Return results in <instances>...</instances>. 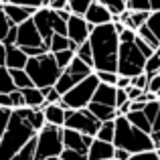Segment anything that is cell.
<instances>
[{"label":"cell","mask_w":160,"mask_h":160,"mask_svg":"<svg viewBox=\"0 0 160 160\" xmlns=\"http://www.w3.org/2000/svg\"><path fill=\"white\" fill-rule=\"evenodd\" d=\"M89 45H91V51H93V71L118 73L120 35H118L113 22L91 28Z\"/></svg>","instance_id":"1"},{"label":"cell","mask_w":160,"mask_h":160,"mask_svg":"<svg viewBox=\"0 0 160 160\" xmlns=\"http://www.w3.org/2000/svg\"><path fill=\"white\" fill-rule=\"evenodd\" d=\"M35 136L37 132L28 124V109H12L6 132L0 140V160H12Z\"/></svg>","instance_id":"2"},{"label":"cell","mask_w":160,"mask_h":160,"mask_svg":"<svg viewBox=\"0 0 160 160\" xmlns=\"http://www.w3.org/2000/svg\"><path fill=\"white\" fill-rule=\"evenodd\" d=\"M113 146L120 150H126L130 154H142V152H156L154 142L150 134H144L142 130L134 128L126 116L116 118V136H113Z\"/></svg>","instance_id":"3"},{"label":"cell","mask_w":160,"mask_h":160,"mask_svg":"<svg viewBox=\"0 0 160 160\" xmlns=\"http://www.w3.org/2000/svg\"><path fill=\"white\" fill-rule=\"evenodd\" d=\"M27 75L31 77L32 85L37 89H45V87H55L61 77L63 69H59L57 61H55L53 53H45L41 57H31L24 67Z\"/></svg>","instance_id":"4"},{"label":"cell","mask_w":160,"mask_h":160,"mask_svg":"<svg viewBox=\"0 0 160 160\" xmlns=\"http://www.w3.org/2000/svg\"><path fill=\"white\" fill-rule=\"evenodd\" d=\"M98 85H99L98 75L95 73L89 75V77L83 79L81 83H77L71 91H67V93L59 99V106L65 109V112L67 109H85L91 103V99H93V93H95V89H98Z\"/></svg>","instance_id":"5"},{"label":"cell","mask_w":160,"mask_h":160,"mask_svg":"<svg viewBox=\"0 0 160 160\" xmlns=\"http://www.w3.org/2000/svg\"><path fill=\"white\" fill-rule=\"evenodd\" d=\"M146 69V57L134 43H120V55H118V75L122 77H138Z\"/></svg>","instance_id":"6"},{"label":"cell","mask_w":160,"mask_h":160,"mask_svg":"<svg viewBox=\"0 0 160 160\" xmlns=\"http://www.w3.org/2000/svg\"><path fill=\"white\" fill-rule=\"evenodd\" d=\"M32 22H35L39 35L43 37V43L51 45V39L55 35H65L67 37V22L59 16V12L51 10V8H39L32 16Z\"/></svg>","instance_id":"7"},{"label":"cell","mask_w":160,"mask_h":160,"mask_svg":"<svg viewBox=\"0 0 160 160\" xmlns=\"http://www.w3.org/2000/svg\"><path fill=\"white\" fill-rule=\"evenodd\" d=\"M63 152V128L45 126L37 134V156L35 160H49L59 158Z\"/></svg>","instance_id":"8"},{"label":"cell","mask_w":160,"mask_h":160,"mask_svg":"<svg viewBox=\"0 0 160 160\" xmlns=\"http://www.w3.org/2000/svg\"><path fill=\"white\" fill-rule=\"evenodd\" d=\"M65 128L95 138L98 132H99V128H102V122H99L87 108L85 109H67L65 112Z\"/></svg>","instance_id":"9"},{"label":"cell","mask_w":160,"mask_h":160,"mask_svg":"<svg viewBox=\"0 0 160 160\" xmlns=\"http://www.w3.org/2000/svg\"><path fill=\"white\" fill-rule=\"evenodd\" d=\"M93 73H95V71L91 69L89 65H85L81 59L75 57L73 61H71V65L67 67V69H63V73H61V77H59L57 85H55V89H57L59 93H61V98H63L67 91H71L77 83H81L83 79H87L89 75H93Z\"/></svg>","instance_id":"10"},{"label":"cell","mask_w":160,"mask_h":160,"mask_svg":"<svg viewBox=\"0 0 160 160\" xmlns=\"http://www.w3.org/2000/svg\"><path fill=\"white\" fill-rule=\"evenodd\" d=\"M16 47H20V49H43V47L49 49L43 43V37L39 35L32 18L27 20L24 24H20V27H16Z\"/></svg>","instance_id":"11"},{"label":"cell","mask_w":160,"mask_h":160,"mask_svg":"<svg viewBox=\"0 0 160 160\" xmlns=\"http://www.w3.org/2000/svg\"><path fill=\"white\" fill-rule=\"evenodd\" d=\"M91 28L93 27H91L85 18H81V16H73L71 14V18L67 20V37L73 41L75 47H81L83 43L89 41Z\"/></svg>","instance_id":"12"},{"label":"cell","mask_w":160,"mask_h":160,"mask_svg":"<svg viewBox=\"0 0 160 160\" xmlns=\"http://www.w3.org/2000/svg\"><path fill=\"white\" fill-rule=\"evenodd\" d=\"M93 140L95 138H91V136H85V134H79V132H73V130L63 128V148L75 150V152L85 154L87 156V152H89Z\"/></svg>","instance_id":"13"},{"label":"cell","mask_w":160,"mask_h":160,"mask_svg":"<svg viewBox=\"0 0 160 160\" xmlns=\"http://www.w3.org/2000/svg\"><path fill=\"white\" fill-rule=\"evenodd\" d=\"M83 18H85L91 27H103V24L113 22V16L109 14V10L103 6V4H99L98 0L89 6V10H87V14L83 16Z\"/></svg>","instance_id":"14"},{"label":"cell","mask_w":160,"mask_h":160,"mask_svg":"<svg viewBox=\"0 0 160 160\" xmlns=\"http://www.w3.org/2000/svg\"><path fill=\"white\" fill-rule=\"evenodd\" d=\"M35 12H37L35 8H28V6H16V4H6L4 6V14L10 20V24H14V27H20L27 20H31L35 16Z\"/></svg>","instance_id":"15"},{"label":"cell","mask_w":160,"mask_h":160,"mask_svg":"<svg viewBox=\"0 0 160 160\" xmlns=\"http://www.w3.org/2000/svg\"><path fill=\"white\" fill-rule=\"evenodd\" d=\"M113 154H116V146L95 138L87 152V160H113Z\"/></svg>","instance_id":"16"},{"label":"cell","mask_w":160,"mask_h":160,"mask_svg":"<svg viewBox=\"0 0 160 160\" xmlns=\"http://www.w3.org/2000/svg\"><path fill=\"white\" fill-rule=\"evenodd\" d=\"M148 18H150V12H132V10H126L118 20H120L126 28L138 32V28L144 27V24L148 22Z\"/></svg>","instance_id":"17"},{"label":"cell","mask_w":160,"mask_h":160,"mask_svg":"<svg viewBox=\"0 0 160 160\" xmlns=\"http://www.w3.org/2000/svg\"><path fill=\"white\" fill-rule=\"evenodd\" d=\"M28 63V57L24 55V51L16 45L6 47V69L14 71V69H24Z\"/></svg>","instance_id":"18"},{"label":"cell","mask_w":160,"mask_h":160,"mask_svg":"<svg viewBox=\"0 0 160 160\" xmlns=\"http://www.w3.org/2000/svg\"><path fill=\"white\" fill-rule=\"evenodd\" d=\"M116 93H118V87H113V85H103V83H99L98 89H95V93H93V99H91V102L102 103V106L116 108Z\"/></svg>","instance_id":"19"},{"label":"cell","mask_w":160,"mask_h":160,"mask_svg":"<svg viewBox=\"0 0 160 160\" xmlns=\"http://www.w3.org/2000/svg\"><path fill=\"white\" fill-rule=\"evenodd\" d=\"M45 120H47L49 126H55V128H65V109H63L59 103H53V106H45L43 108Z\"/></svg>","instance_id":"20"},{"label":"cell","mask_w":160,"mask_h":160,"mask_svg":"<svg viewBox=\"0 0 160 160\" xmlns=\"http://www.w3.org/2000/svg\"><path fill=\"white\" fill-rule=\"evenodd\" d=\"M87 109H89V112L93 113L102 124H103V122H116V118H118V109L116 108L102 106V103H95V102H91L89 106H87Z\"/></svg>","instance_id":"21"},{"label":"cell","mask_w":160,"mask_h":160,"mask_svg":"<svg viewBox=\"0 0 160 160\" xmlns=\"http://www.w3.org/2000/svg\"><path fill=\"white\" fill-rule=\"evenodd\" d=\"M22 98H24V106L28 109H43L45 108V95L41 89L31 87V89H22Z\"/></svg>","instance_id":"22"},{"label":"cell","mask_w":160,"mask_h":160,"mask_svg":"<svg viewBox=\"0 0 160 160\" xmlns=\"http://www.w3.org/2000/svg\"><path fill=\"white\" fill-rule=\"evenodd\" d=\"M61 51H77V47L73 45V41L65 35H55L49 45V53H61Z\"/></svg>","instance_id":"23"},{"label":"cell","mask_w":160,"mask_h":160,"mask_svg":"<svg viewBox=\"0 0 160 160\" xmlns=\"http://www.w3.org/2000/svg\"><path fill=\"white\" fill-rule=\"evenodd\" d=\"M126 118H128V122L134 126V128L142 130L144 134H150V132H152V124H150L148 118L144 116V112H130Z\"/></svg>","instance_id":"24"},{"label":"cell","mask_w":160,"mask_h":160,"mask_svg":"<svg viewBox=\"0 0 160 160\" xmlns=\"http://www.w3.org/2000/svg\"><path fill=\"white\" fill-rule=\"evenodd\" d=\"M93 2L95 0H67V8H69V12L73 16H81L83 18Z\"/></svg>","instance_id":"25"},{"label":"cell","mask_w":160,"mask_h":160,"mask_svg":"<svg viewBox=\"0 0 160 160\" xmlns=\"http://www.w3.org/2000/svg\"><path fill=\"white\" fill-rule=\"evenodd\" d=\"M98 2L103 4V6L108 8L109 14L113 16V20H118L126 10H128V6H126V0H98Z\"/></svg>","instance_id":"26"},{"label":"cell","mask_w":160,"mask_h":160,"mask_svg":"<svg viewBox=\"0 0 160 160\" xmlns=\"http://www.w3.org/2000/svg\"><path fill=\"white\" fill-rule=\"evenodd\" d=\"M12 91H16V87H14V81H12L10 69L0 67V93L2 95H10Z\"/></svg>","instance_id":"27"},{"label":"cell","mask_w":160,"mask_h":160,"mask_svg":"<svg viewBox=\"0 0 160 160\" xmlns=\"http://www.w3.org/2000/svg\"><path fill=\"white\" fill-rule=\"evenodd\" d=\"M10 75H12V81H14L16 89L22 91V89H31V87H35L32 81H31V77L27 75L24 69H14V71H10Z\"/></svg>","instance_id":"28"},{"label":"cell","mask_w":160,"mask_h":160,"mask_svg":"<svg viewBox=\"0 0 160 160\" xmlns=\"http://www.w3.org/2000/svg\"><path fill=\"white\" fill-rule=\"evenodd\" d=\"M27 109H28V108H27ZM28 124H31V126H32V130L39 134L41 130L47 126V120H45L43 109H28Z\"/></svg>","instance_id":"29"},{"label":"cell","mask_w":160,"mask_h":160,"mask_svg":"<svg viewBox=\"0 0 160 160\" xmlns=\"http://www.w3.org/2000/svg\"><path fill=\"white\" fill-rule=\"evenodd\" d=\"M113 136H116V122H103L95 138L102 142H108V144H113Z\"/></svg>","instance_id":"30"},{"label":"cell","mask_w":160,"mask_h":160,"mask_svg":"<svg viewBox=\"0 0 160 160\" xmlns=\"http://www.w3.org/2000/svg\"><path fill=\"white\" fill-rule=\"evenodd\" d=\"M136 35H138V39H142V41H144V43L148 45L150 49H154V53H156V49L160 47V41L156 39V37H154V32L148 28V24H144L142 28H138Z\"/></svg>","instance_id":"31"},{"label":"cell","mask_w":160,"mask_h":160,"mask_svg":"<svg viewBox=\"0 0 160 160\" xmlns=\"http://www.w3.org/2000/svg\"><path fill=\"white\" fill-rule=\"evenodd\" d=\"M75 57L81 59L85 65H89L91 69H93V51H91L89 41H87V43H83L81 47H77V51H75Z\"/></svg>","instance_id":"32"},{"label":"cell","mask_w":160,"mask_h":160,"mask_svg":"<svg viewBox=\"0 0 160 160\" xmlns=\"http://www.w3.org/2000/svg\"><path fill=\"white\" fill-rule=\"evenodd\" d=\"M35 156H37V136L32 138V140L28 142V144L24 146L12 160H35Z\"/></svg>","instance_id":"33"},{"label":"cell","mask_w":160,"mask_h":160,"mask_svg":"<svg viewBox=\"0 0 160 160\" xmlns=\"http://www.w3.org/2000/svg\"><path fill=\"white\" fill-rule=\"evenodd\" d=\"M14 28V24H10V20L6 18V14H4V6H0V43L4 45V41L8 39V35H10V31Z\"/></svg>","instance_id":"34"},{"label":"cell","mask_w":160,"mask_h":160,"mask_svg":"<svg viewBox=\"0 0 160 160\" xmlns=\"http://www.w3.org/2000/svg\"><path fill=\"white\" fill-rule=\"evenodd\" d=\"M51 0H8V4H16V6H28V8H47Z\"/></svg>","instance_id":"35"},{"label":"cell","mask_w":160,"mask_h":160,"mask_svg":"<svg viewBox=\"0 0 160 160\" xmlns=\"http://www.w3.org/2000/svg\"><path fill=\"white\" fill-rule=\"evenodd\" d=\"M75 59V51H61V53H55V61H57L59 69H67L71 65V61Z\"/></svg>","instance_id":"36"},{"label":"cell","mask_w":160,"mask_h":160,"mask_svg":"<svg viewBox=\"0 0 160 160\" xmlns=\"http://www.w3.org/2000/svg\"><path fill=\"white\" fill-rule=\"evenodd\" d=\"M144 73L148 75V77H154V75H160V57L156 53L152 55V57L146 61V69H144Z\"/></svg>","instance_id":"37"},{"label":"cell","mask_w":160,"mask_h":160,"mask_svg":"<svg viewBox=\"0 0 160 160\" xmlns=\"http://www.w3.org/2000/svg\"><path fill=\"white\" fill-rule=\"evenodd\" d=\"M148 28L154 32V37L160 41V10H156V12H150V18H148Z\"/></svg>","instance_id":"38"},{"label":"cell","mask_w":160,"mask_h":160,"mask_svg":"<svg viewBox=\"0 0 160 160\" xmlns=\"http://www.w3.org/2000/svg\"><path fill=\"white\" fill-rule=\"evenodd\" d=\"M95 75H98L99 83H103V85H113V87H116L118 77H120L118 73H109V71H95Z\"/></svg>","instance_id":"39"},{"label":"cell","mask_w":160,"mask_h":160,"mask_svg":"<svg viewBox=\"0 0 160 160\" xmlns=\"http://www.w3.org/2000/svg\"><path fill=\"white\" fill-rule=\"evenodd\" d=\"M45 95V106H53V103H59V99H61V93H59L55 87H45V89H41Z\"/></svg>","instance_id":"40"},{"label":"cell","mask_w":160,"mask_h":160,"mask_svg":"<svg viewBox=\"0 0 160 160\" xmlns=\"http://www.w3.org/2000/svg\"><path fill=\"white\" fill-rule=\"evenodd\" d=\"M158 113H160V102H150V103H146V108H144V116L148 118L150 124H154V120H156Z\"/></svg>","instance_id":"41"},{"label":"cell","mask_w":160,"mask_h":160,"mask_svg":"<svg viewBox=\"0 0 160 160\" xmlns=\"http://www.w3.org/2000/svg\"><path fill=\"white\" fill-rule=\"evenodd\" d=\"M10 116H12V109L0 108V140H2L4 132H6V126H8V122H10Z\"/></svg>","instance_id":"42"},{"label":"cell","mask_w":160,"mask_h":160,"mask_svg":"<svg viewBox=\"0 0 160 160\" xmlns=\"http://www.w3.org/2000/svg\"><path fill=\"white\" fill-rule=\"evenodd\" d=\"M10 103H12V109H24L27 106H24V98H22V91L20 89H16V91H12L10 95Z\"/></svg>","instance_id":"43"},{"label":"cell","mask_w":160,"mask_h":160,"mask_svg":"<svg viewBox=\"0 0 160 160\" xmlns=\"http://www.w3.org/2000/svg\"><path fill=\"white\" fill-rule=\"evenodd\" d=\"M61 160H87L85 154H79V152H75V150H69V148H63V152H61V156H59Z\"/></svg>","instance_id":"44"},{"label":"cell","mask_w":160,"mask_h":160,"mask_svg":"<svg viewBox=\"0 0 160 160\" xmlns=\"http://www.w3.org/2000/svg\"><path fill=\"white\" fill-rule=\"evenodd\" d=\"M132 85L138 87V89H142V91H146V89H148V75L142 73V75H138V77H134L132 79Z\"/></svg>","instance_id":"45"},{"label":"cell","mask_w":160,"mask_h":160,"mask_svg":"<svg viewBox=\"0 0 160 160\" xmlns=\"http://www.w3.org/2000/svg\"><path fill=\"white\" fill-rule=\"evenodd\" d=\"M136 47L140 49V53H142V55L146 57V61H148V59H150V57L154 55V49H150L148 45H146L144 41H142V39H138V35H136Z\"/></svg>","instance_id":"46"},{"label":"cell","mask_w":160,"mask_h":160,"mask_svg":"<svg viewBox=\"0 0 160 160\" xmlns=\"http://www.w3.org/2000/svg\"><path fill=\"white\" fill-rule=\"evenodd\" d=\"M146 91H150V93H154V95L158 93V91H160V75L148 77V89H146Z\"/></svg>","instance_id":"47"},{"label":"cell","mask_w":160,"mask_h":160,"mask_svg":"<svg viewBox=\"0 0 160 160\" xmlns=\"http://www.w3.org/2000/svg\"><path fill=\"white\" fill-rule=\"evenodd\" d=\"M130 99H128V93H126V89H118L116 93V109H120L122 106H126Z\"/></svg>","instance_id":"48"},{"label":"cell","mask_w":160,"mask_h":160,"mask_svg":"<svg viewBox=\"0 0 160 160\" xmlns=\"http://www.w3.org/2000/svg\"><path fill=\"white\" fill-rule=\"evenodd\" d=\"M136 41V32L130 31V28H124L120 32V43H134Z\"/></svg>","instance_id":"49"},{"label":"cell","mask_w":160,"mask_h":160,"mask_svg":"<svg viewBox=\"0 0 160 160\" xmlns=\"http://www.w3.org/2000/svg\"><path fill=\"white\" fill-rule=\"evenodd\" d=\"M126 93H128V99H130V102H138V99L142 98V93H144V91L138 89V87H134V85H130L128 89H126Z\"/></svg>","instance_id":"50"},{"label":"cell","mask_w":160,"mask_h":160,"mask_svg":"<svg viewBox=\"0 0 160 160\" xmlns=\"http://www.w3.org/2000/svg\"><path fill=\"white\" fill-rule=\"evenodd\" d=\"M130 160H160L156 152H142V154H132Z\"/></svg>","instance_id":"51"},{"label":"cell","mask_w":160,"mask_h":160,"mask_svg":"<svg viewBox=\"0 0 160 160\" xmlns=\"http://www.w3.org/2000/svg\"><path fill=\"white\" fill-rule=\"evenodd\" d=\"M49 8L55 12H61V10H69L67 8V0H51L49 2Z\"/></svg>","instance_id":"52"},{"label":"cell","mask_w":160,"mask_h":160,"mask_svg":"<svg viewBox=\"0 0 160 160\" xmlns=\"http://www.w3.org/2000/svg\"><path fill=\"white\" fill-rule=\"evenodd\" d=\"M130 85H132V79H130V77H122V75L118 77V83H116L118 89H128Z\"/></svg>","instance_id":"53"},{"label":"cell","mask_w":160,"mask_h":160,"mask_svg":"<svg viewBox=\"0 0 160 160\" xmlns=\"http://www.w3.org/2000/svg\"><path fill=\"white\" fill-rule=\"evenodd\" d=\"M130 156H132L130 152H126V150H120V148H116V154H113V160H130Z\"/></svg>","instance_id":"54"},{"label":"cell","mask_w":160,"mask_h":160,"mask_svg":"<svg viewBox=\"0 0 160 160\" xmlns=\"http://www.w3.org/2000/svg\"><path fill=\"white\" fill-rule=\"evenodd\" d=\"M0 67H6V47L0 43Z\"/></svg>","instance_id":"55"},{"label":"cell","mask_w":160,"mask_h":160,"mask_svg":"<svg viewBox=\"0 0 160 160\" xmlns=\"http://www.w3.org/2000/svg\"><path fill=\"white\" fill-rule=\"evenodd\" d=\"M146 103L144 102H132V112H144Z\"/></svg>","instance_id":"56"},{"label":"cell","mask_w":160,"mask_h":160,"mask_svg":"<svg viewBox=\"0 0 160 160\" xmlns=\"http://www.w3.org/2000/svg\"><path fill=\"white\" fill-rule=\"evenodd\" d=\"M148 2H150V8H152V12L160 10V0H148Z\"/></svg>","instance_id":"57"},{"label":"cell","mask_w":160,"mask_h":160,"mask_svg":"<svg viewBox=\"0 0 160 160\" xmlns=\"http://www.w3.org/2000/svg\"><path fill=\"white\" fill-rule=\"evenodd\" d=\"M8 4V0H0V6H6Z\"/></svg>","instance_id":"58"}]
</instances>
